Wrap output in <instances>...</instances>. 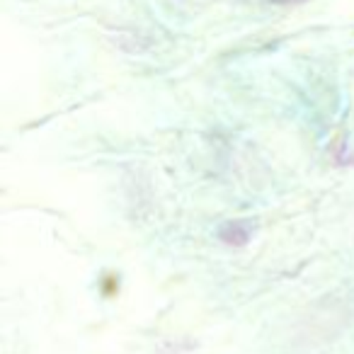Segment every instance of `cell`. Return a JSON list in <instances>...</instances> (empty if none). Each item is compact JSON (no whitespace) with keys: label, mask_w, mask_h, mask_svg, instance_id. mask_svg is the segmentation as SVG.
I'll return each instance as SVG.
<instances>
[{"label":"cell","mask_w":354,"mask_h":354,"mask_svg":"<svg viewBox=\"0 0 354 354\" xmlns=\"http://www.w3.org/2000/svg\"><path fill=\"white\" fill-rule=\"evenodd\" d=\"M216 238L226 248H245L255 238V223L250 218H233L218 226Z\"/></svg>","instance_id":"6da1fadb"}]
</instances>
